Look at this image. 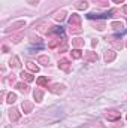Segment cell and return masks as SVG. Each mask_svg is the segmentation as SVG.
<instances>
[{
	"label": "cell",
	"instance_id": "obj_1",
	"mask_svg": "<svg viewBox=\"0 0 127 128\" xmlns=\"http://www.w3.org/2000/svg\"><path fill=\"white\" fill-rule=\"evenodd\" d=\"M26 27V21H17L14 24H11L8 28H6V33H11V32H17L20 28H24Z\"/></svg>",
	"mask_w": 127,
	"mask_h": 128
},
{
	"label": "cell",
	"instance_id": "obj_2",
	"mask_svg": "<svg viewBox=\"0 0 127 128\" xmlns=\"http://www.w3.org/2000/svg\"><path fill=\"white\" fill-rule=\"evenodd\" d=\"M115 57H117V52H115L114 49H108V51H105L103 58H105L106 63H112V61L115 60Z\"/></svg>",
	"mask_w": 127,
	"mask_h": 128
},
{
	"label": "cell",
	"instance_id": "obj_3",
	"mask_svg": "<svg viewBox=\"0 0 127 128\" xmlns=\"http://www.w3.org/2000/svg\"><path fill=\"white\" fill-rule=\"evenodd\" d=\"M105 116H106L108 121L114 122V121H118V119H120V112H117V110H108Z\"/></svg>",
	"mask_w": 127,
	"mask_h": 128
},
{
	"label": "cell",
	"instance_id": "obj_4",
	"mask_svg": "<svg viewBox=\"0 0 127 128\" xmlns=\"http://www.w3.org/2000/svg\"><path fill=\"white\" fill-rule=\"evenodd\" d=\"M84 60H85L87 63H96V61L99 60V57H97V54H96V52L88 51V52H85V54H84Z\"/></svg>",
	"mask_w": 127,
	"mask_h": 128
},
{
	"label": "cell",
	"instance_id": "obj_5",
	"mask_svg": "<svg viewBox=\"0 0 127 128\" xmlns=\"http://www.w3.org/2000/svg\"><path fill=\"white\" fill-rule=\"evenodd\" d=\"M20 118H21V115H20L18 109L12 107V109L9 110V119H11L12 122H18V121H20Z\"/></svg>",
	"mask_w": 127,
	"mask_h": 128
},
{
	"label": "cell",
	"instance_id": "obj_6",
	"mask_svg": "<svg viewBox=\"0 0 127 128\" xmlns=\"http://www.w3.org/2000/svg\"><path fill=\"white\" fill-rule=\"evenodd\" d=\"M106 40H109V43H111L115 49H123V46H124L121 42H117V40H118V37H117V36H111V37H109V39H106Z\"/></svg>",
	"mask_w": 127,
	"mask_h": 128
},
{
	"label": "cell",
	"instance_id": "obj_7",
	"mask_svg": "<svg viewBox=\"0 0 127 128\" xmlns=\"http://www.w3.org/2000/svg\"><path fill=\"white\" fill-rule=\"evenodd\" d=\"M69 24L70 26H81V16L78 14H72V16L69 18Z\"/></svg>",
	"mask_w": 127,
	"mask_h": 128
},
{
	"label": "cell",
	"instance_id": "obj_8",
	"mask_svg": "<svg viewBox=\"0 0 127 128\" xmlns=\"http://www.w3.org/2000/svg\"><path fill=\"white\" fill-rule=\"evenodd\" d=\"M58 68H61L63 72H70V63H69V60H60L58 61Z\"/></svg>",
	"mask_w": 127,
	"mask_h": 128
},
{
	"label": "cell",
	"instance_id": "obj_9",
	"mask_svg": "<svg viewBox=\"0 0 127 128\" xmlns=\"http://www.w3.org/2000/svg\"><path fill=\"white\" fill-rule=\"evenodd\" d=\"M49 91L54 92V94H61V92L64 91V86L63 85H60V84H54V85L49 88Z\"/></svg>",
	"mask_w": 127,
	"mask_h": 128
},
{
	"label": "cell",
	"instance_id": "obj_10",
	"mask_svg": "<svg viewBox=\"0 0 127 128\" xmlns=\"http://www.w3.org/2000/svg\"><path fill=\"white\" fill-rule=\"evenodd\" d=\"M75 8H76L78 10H85V9L88 8V3H87L85 0H78V2L75 3Z\"/></svg>",
	"mask_w": 127,
	"mask_h": 128
},
{
	"label": "cell",
	"instance_id": "obj_11",
	"mask_svg": "<svg viewBox=\"0 0 127 128\" xmlns=\"http://www.w3.org/2000/svg\"><path fill=\"white\" fill-rule=\"evenodd\" d=\"M23 110H24V113H30V112H33V103L24 100V101H23Z\"/></svg>",
	"mask_w": 127,
	"mask_h": 128
},
{
	"label": "cell",
	"instance_id": "obj_12",
	"mask_svg": "<svg viewBox=\"0 0 127 128\" xmlns=\"http://www.w3.org/2000/svg\"><path fill=\"white\" fill-rule=\"evenodd\" d=\"M64 18H66V10H60V12H55L54 14V20L58 21V22L64 21Z\"/></svg>",
	"mask_w": 127,
	"mask_h": 128
},
{
	"label": "cell",
	"instance_id": "obj_13",
	"mask_svg": "<svg viewBox=\"0 0 127 128\" xmlns=\"http://www.w3.org/2000/svg\"><path fill=\"white\" fill-rule=\"evenodd\" d=\"M33 97H34V100H36L37 103H40V101L43 100V91H42V90H34Z\"/></svg>",
	"mask_w": 127,
	"mask_h": 128
},
{
	"label": "cell",
	"instance_id": "obj_14",
	"mask_svg": "<svg viewBox=\"0 0 127 128\" xmlns=\"http://www.w3.org/2000/svg\"><path fill=\"white\" fill-rule=\"evenodd\" d=\"M36 84L40 85V86H48V78L46 76H40V78H37Z\"/></svg>",
	"mask_w": 127,
	"mask_h": 128
},
{
	"label": "cell",
	"instance_id": "obj_15",
	"mask_svg": "<svg viewBox=\"0 0 127 128\" xmlns=\"http://www.w3.org/2000/svg\"><path fill=\"white\" fill-rule=\"evenodd\" d=\"M11 67H20L21 66V61H20V58L17 57V55H14L12 58H11V63H9Z\"/></svg>",
	"mask_w": 127,
	"mask_h": 128
},
{
	"label": "cell",
	"instance_id": "obj_16",
	"mask_svg": "<svg viewBox=\"0 0 127 128\" xmlns=\"http://www.w3.org/2000/svg\"><path fill=\"white\" fill-rule=\"evenodd\" d=\"M72 45H73L75 48H78V49H79V48H82V46H84V40H82V39H79V37H76V39H73V40H72Z\"/></svg>",
	"mask_w": 127,
	"mask_h": 128
},
{
	"label": "cell",
	"instance_id": "obj_17",
	"mask_svg": "<svg viewBox=\"0 0 127 128\" xmlns=\"http://www.w3.org/2000/svg\"><path fill=\"white\" fill-rule=\"evenodd\" d=\"M21 78H23L24 80H27V82H32L33 79H34L33 74L32 73H29V72H21Z\"/></svg>",
	"mask_w": 127,
	"mask_h": 128
},
{
	"label": "cell",
	"instance_id": "obj_18",
	"mask_svg": "<svg viewBox=\"0 0 127 128\" xmlns=\"http://www.w3.org/2000/svg\"><path fill=\"white\" fill-rule=\"evenodd\" d=\"M70 54H72V58H75V60H79V58H82V52H81L78 48H75V49H73Z\"/></svg>",
	"mask_w": 127,
	"mask_h": 128
},
{
	"label": "cell",
	"instance_id": "obj_19",
	"mask_svg": "<svg viewBox=\"0 0 127 128\" xmlns=\"http://www.w3.org/2000/svg\"><path fill=\"white\" fill-rule=\"evenodd\" d=\"M37 63L42 64V66H48V64H49V58H48L46 55H40V57L37 58Z\"/></svg>",
	"mask_w": 127,
	"mask_h": 128
},
{
	"label": "cell",
	"instance_id": "obj_20",
	"mask_svg": "<svg viewBox=\"0 0 127 128\" xmlns=\"http://www.w3.org/2000/svg\"><path fill=\"white\" fill-rule=\"evenodd\" d=\"M111 27H112V28H115V30H123L124 24H123L121 21H114V22H111Z\"/></svg>",
	"mask_w": 127,
	"mask_h": 128
},
{
	"label": "cell",
	"instance_id": "obj_21",
	"mask_svg": "<svg viewBox=\"0 0 127 128\" xmlns=\"http://www.w3.org/2000/svg\"><path fill=\"white\" fill-rule=\"evenodd\" d=\"M15 86H17V88H18L20 91H23V92H27V91H29V85H27V84H23V82H18V84H17Z\"/></svg>",
	"mask_w": 127,
	"mask_h": 128
},
{
	"label": "cell",
	"instance_id": "obj_22",
	"mask_svg": "<svg viewBox=\"0 0 127 128\" xmlns=\"http://www.w3.org/2000/svg\"><path fill=\"white\" fill-rule=\"evenodd\" d=\"M27 68L30 70V73H37L39 72V67L34 63H27Z\"/></svg>",
	"mask_w": 127,
	"mask_h": 128
},
{
	"label": "cell",
	"instance_id": "obj_23",
	"mask_svg": "<svg viewBox=\"0 0 127 128\" xmlns=\"http://www.w3.org/2000/svg\"><path fill=\"white\" fill-rule=\"evenodd\" d=\"M69 32H70V33H75V34H78V33L82 32V28H81V26H70Z\"/></svg>",
	"mask_w": 127,
	"mask_h": 128
},
{
	"label": "cell",
	"instance_id": "obj_24",
	"mask_svg": "<svg viewBox=\"0 0 127 128\" xmlns=\"http://www.w3.org/2000/svg\"><path fill=\"white\" fill-rule=\"evenodd\" d=\"M15 100H17V96H15V94H12V92H9V94H8V100H6V101H8L9 104L15 103Z\"/></svg>",
	"mask_w": 127,
	"mask_h": 128
},
{
	"label": "cell",
	"instance_id": "obj_25",
	"mask_svg": "<svg viewBox=\"0 0 127 128\" xmlns=\"http://www.w3.org/2000/svg\"><path fill=\"white\" fill-rule=\"evenodd\" d=\"M21 39H23V34H21V33H20V34H17V36H12V40H14L15 43H18Z\"/></svg>",
	"mask_w": 127,
	"mask_h": 128
},
{
	"label": "cell",
	"instance_id": "obj_26",
	"mask_svg": "<svg viewBox=\"0 0 127 128\" xmlns=\"http://www.w3.org/2000/svg\"><path fill=\"white\" fill-rule=\"evenodd\" d=\"M57 43H60V39H54L52 42H49V48H55Z\"/></svg>",
	"mask_w": 127,
	"mask_h": 128
},
{
	"label": "cell",
	"instance_id": "obj_27",
	"mask_svg": "<svg viewBox=\"0 0 127 128\" xmlns=\"http://www.w3.org/2000/svg\"><path fill=\"white\" fill-rule=\"evenodd\" d=\"M66 49H67V43H66V40H64L63 45H61V46H58V51H60V52H64Z\"/></svg>",
	"mask_w": 127,
	"mask_h": 128
},
{
	"label": "cell",
	"instance_id": "obj_28",
	"mask_svg": "<svg viewBox=\"0 0 127 128\" xmlns=\"http://www.w3.org/2000/svg\"><path fill=\"white\" fill-rule=\"evenodd\" d=\"M105 28V24L103 22H97V30H103Z\"/></svg>",
	"mask_w": 127,
	"mask_h": 128
},
{
	"label": "cell",
	"instance_id": "obj_29",
	"mask_svg": "<svg viewBox=\"0 0 127 128\" xmlns=\"http://www.w3.org/2000/svg\"><path fill=\"white\" fill-rule=\"evenodd\" d=\"M112 2H114V3H117V4H121L124 0H112Z\"/></svg>",
	"mask_w": 127,
	"mask_h": 128
},
{
	"label": "cell",
	"instance_id": "obj_30",
	"mask_svg": "<svg viewBox=\"0 0 127 128\" xmlns=\"http://www.w3.org/2000/svg\"><path fill=\"white\" fill-rule=\"evenodd\" d=\"M123 14L127 16V6H124V8H123Z\"/></svg>",
	"mask_w": 127,
	"mask_h": 128
},
{
	"label": "cell",
	"instance_id": "obj_31",
	"mask_svg": "<svg viewBox=\"0 0 127 128\" xmlns=\"http://www.w3.org/2000/svg\"><path fill=\"white\" fill-rule=\"evenodd\" d=\"M94 128H105V125H103V124H100V125H97V127H94Z\"/></svg>",
	"mask_w": 127,
	"mask_h": 128
},
{
	"label": "cell",
	"instance_id": "obj_32",
	"mask_svg": "<svg viewBox=\"0 0 127 128\" xmlns=\"http://www.w3.org/2000/svg\"><path fill=\"white\" fill-rule=\"evenodd\" d=\"M126 46H127V42H126Z\"/></svg>",
	"mask_w": 127,
	"mask_h": 128
}]
</instances>
